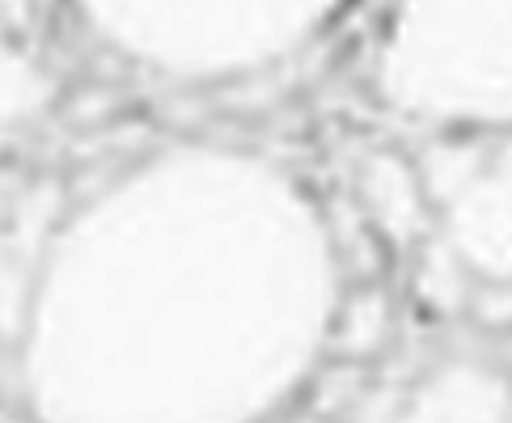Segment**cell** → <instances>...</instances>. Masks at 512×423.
<instances>
[{
	"label": "cell",
	"mask_w": 512,
	"mask_h": 423,
	"mask_svg": "<svg viewBox=\"0 0 512 423\" xmlns=\"http://www.w3.org/2000/svg\"><path fill=\"white\" fill-rule=\"evenodd\" d=\"M335 318L331 246L263 161L178 149L43 237L17 326L34 423H250Z\"/></svg>",
	"instance_id": "cell-1"
},
{
	"label": "cell",
	"mask_w": 512,
	"mask_h": 423,
	"mask_svg": "<svg viewBox=\"0 0 512 423\" xmlns=\"http://www.w3.org/2000/svg\"><path fill=\"white\" fill-rule=\"evenodd\" d=\"M373 77L381 102L415 123L512 119V0H398Z\"/></svg>",
	"instance_id": "cell-2"
},
{
	"label": "cell",
	"mask_w": 512,
	"mask_h": 423,
	"mask_svg": "<svg viewBox=\"0 0 512 423\" xmlns=\"http://www.w3.org/2000/svg\"><path fill=\"white\" fill-rule=\"evenodd\" d=\"M436 242L487 288H512V136H441L419 153Z\"/></svg>",
	"instance_id": "cell-3"
},
{
	"label": "cell",
	"mask_w": 512,
	"mask_h": 423,
	"mask_svg": "<svg viewBox=\"0 0 512 423\" xmlns=\"http://www.w3.org/2000/svg\"><path fill=\"white\" fill-rule=\"evenodd\" d=\"M356 423H512V385L474 360H449L407 394L369 402Z\"/></svg>",
	"instance_id": "cell-4"
},
{
	"label": "cell",
	"mask_w": 512,
	"mask_h": 423,
	"mask_svg": "<svg viewBox=\"0 0 512 423\" xmlns=\"http://www.w3.org/2000/svg\"><path fill=\"white\" fill-rule=\"evenodd\" d=\"M360 199L369 208V220L398 246H411L415 237L428 233V191L419 178V165H411L398 153H373L360 165Z\"/></svg>",
	"instance_id": "cell-5"
},
{
	"label": "cell",
	"mask_w": 512,
	"mask_h": 423,
	"mask_svg": "<svg viewBox=\"0 0 512 423\" xmlns=\"http://www.w3.org/2000/svg\"><path fill=\"white\" fill-rule=\"evenodd\" d=\"M56 102V77L22 39L0 34V153L47 119Z\"/></svg>",
	"instance_id": "cell-6"
},
{
	"label": "cell",
	"mask_w": 512,
	"mask_h": 423,
	"mask_svg": "<svg viewBox=\"0 0 512 423\" xmlns=\"http://www.w3.org/2000/svg\"><path fill=\"white\" fill-rule=\"evenodd\" d=\"M331 330L343 352H373V347H381V339L390 335V305L386 297H373V292H364V297H356L352 305H343L339 314L331 318Z\"/></svg>",
	"instance_id": "cell-7"
},
{
	"label": "cell",
	"mask_w": 512,
	"mask_h": 423,
	"mask_svg": "<svg viewBox=\"0 0 512 423\" xmlns=\"http://www.w3.org/2000/svg\"><path fill=\"white\" fill-rule=\"evenodd\" d=\"M30 13H34V0H0V34H13V39H22Z\"/></svg>",
	"instance_id": "cell-8"
},
{
	"label": "cell",
	"mask_w": 512,
	"mask_h": 423,
	"mask_svg": "<svg viewBox=\"0 0 512 423\" xmlns=\"http://www.w3.org/2000/svg\"><path fill=\"white\" fill-rule=\"evenodd\" d=\"M284 423H322V419H284Z\"/></svg>",
	"instance_id": "cell-9"
}]
</instances>
